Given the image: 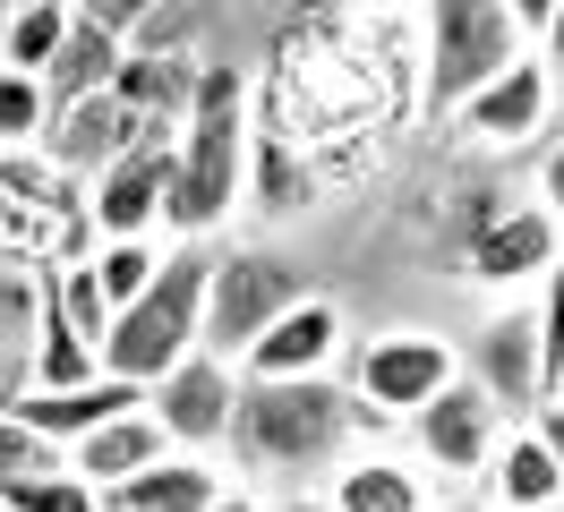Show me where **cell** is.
Listing matches in <instances>:
<instances>
[{
	"label": "cell",
	"mask_w": 564,
	"mask_h": 512,
	"mask_svg": "<svg viewBox=\"0 0 564 512\" xmlns=\"http://www.w3.org/2000/svg\"><path fill=\"white\" fill-rule=\"evenodd\" d=\"M248 163H257V129H248V86L231 61H206L197 77V111L180 120V188H172V239H214L248 197Z\"/></svg>",
	"instance_id": "6da1fadb"
},
{
	"label": "cell",
	"mask_w": 564,
	"mask_h": 512,
	"mask_svg": "<svg viewBox=\"0 0 564 512\" xmlns=\"http://www.w3.org/2000/svg\"><path fill=\"white\" fill-rule=\"evenodd\" d=\"M359 402L343 375H300V384H248L240 427H231V461L248 478H308L351 461Z\"/></svg>",
	"instance_id": "7a4b0ae2"
},
{
	"label": "cell",
	"mask_w": 564,
	"mask_h": 512,
	"mask_svg": "<svg viewBox=\"0 0 564 512\" xmlns=\"http://www.w3.org/2000/svg\"><path fill=\"white\" fill-rule=\"evenodd\" d=\"M206 291H214V239H180L163 282L138 307H120V325L104 341V375L163 384L172 368H188L206 350Z\"/></svg>",
	"instance_id": "3957f363"
},
{
	"label": "cell",
	"mask_w": 564,
	"mask_h": 512,
	"mask_svg": "<svg viewBox=\"0 0 564 512\" xmlns=\"http://www.w3.org/2000/svg\"><path fill=\"white\" fill-rule=\"evenodd\" d=\"M420 52H427V120H454L479 86H496V77L522 61V52H539V43L513 26L505 0H427Z\"/></svg>",
	"instance_id": "277c9868"
},
{
	"label": "cell",
	"mask_w": 564,
	"mask_h": 512,
	"mask_svg": "<svg viewBox=\"0 0 564 512\" xmlns=\"http://www.w3.org/2000/svg\"><path fill=\"white\" fill-rule=\"evenodd\" d=\"M462 359L445 334H427V325H386V334H368L351 350V402H359V418H393V427H411L445 384H462Z\"/></svg>",
	"instance_id": "5b68a950"
},
{
	"label": "cell",
	"mask_w": 564,
	"mask_h": 512,
	"mask_svg": "<svg viewBox=\"0 0 564 512\" xmlns=\"http://www.w3.org/2000/svg\"><path fill=\"white\" fill-rule=\"evenodd\" d=\"M308 299L300 265L282 248H214V291H206V350L240 368L257 341L274 334L291 307Z\"/></svg>",
	"instance_id": "8992f818"
},
{
	"label": "cell",
	"mask_w": 564,
	"mask_h": 512,
	"mask_svg": "<svg viewBox=\"0 0 564 512\" xmlns=\"http://www.w3.org/2000/svg\"><path fill=\"white\" fill-rule=\"evenodd\" d=\"M172 188H180V129H154L86 188V231L95 239H172Z\"/></svg>",
	"instance_id": "52a82bcc"
},
{
	"label": "cell",
	"mask_w": 564,
	"mask_h": 512,
	"mask_svg": "<svg viewBox=\"0 0 564 512\" xmlns=\"http://www.w3.org/2000/svg\"><path fill=\"white\" fill-rule=\"evenodd\" d=\"M556 265H564V222L539 197L496 205L488 222L470 231V248H462V282H470V291H496V299H539Z\"/></svg>",
	"instance_id": "ba28073f"
},
{
	"label": "cell",
	"mask_w": 564,
	"mask_h": 512,
	"mask_svg": "<svg viewBox=\"0 0 564 512\" xmlns=\"http://www.w3.org/2000/svg\"><path fill=\"white\" fill-rule=\"evenodd\" d=\"M454 129L470 137V145H488V154L547 145V137L564 129V86H556V68H547V52H522L496 86H479V95L454 111Z\"/></svg>",
	"instance_id": "9c48e42d"
},
{
	"label": "cell",
	"mask_w": 564,
	"mask_h": 512,
	"mask_svg": "<svg viewBox=\"0 0 564 512\" xmlns=\"http://www.w3.org/2000/svg\"><path fill=\"white\" fill-rule=\"evenodd\" d=\"M505 436H513V418H505V402H496L470 368H462V384H445V393L411 418V453H420L436 478H488Z\"/></svg>",
	"instance_id": "30bf717a"
},
{
	"label": "cell",
	"mask_w": 564,
	"mask_h": 512,
	"mask_svg": "<svg viewBox=\"0 0 564 512\" xmlns=\"http://www.w3.org/2000/svg\"><path fill=\"white\" fill-rule=\"evenodd\" d=\"M240 393H248V375L231 368V359L197 350L188 368H172L163 384H145V410L163 418L172 453H231V427H240Z\"/></svg>",
	"instance_id": "8fae6325"
},
{
	"label": "cell",
	"mask_w": 564,
	"mask_h": 512,
	"mask_svg": "<svg viewBox=\"0 0 564 512\" xmlns=\"http://www.w3.org/2000/svg\"><path fill=\"white\" fill-rule=\"evenodd\" d=\"M470 375L488 384L496 402H505V418L513 427H530L539 410H547V334H539V307L513 299V307H496L488 325L470 334Z\"/></svg>",
	"instance_id": "7c38bea8"
},
{
	"label": "cell",
	"mask_w": 564,
	"mask_h": 512,
	"mask_svg": "<svg viewBox=\"0 0 564 512\" xmlns=\"http://www.w3.org/2000/svg\"><path fill=\"white\" fill-rule=\"evenodd\" d=\"M343 350H351V316H343V299L308 291V299H300L274 334L240 359V375H248V384H300V375H334V368H343Z\"/></svg>",
	"instance_id": "4fadbf2b"
},
{
	"label": "cell",
	"mask_w": 564,
	"mask_h": 512,
	"mask_svg": "<svg viewBox=\"0 0 564 512\" xmlns=\"http://www.w3.org/2000/svg\"><path fill=\"white\" fill-rule=\"evenodd\" d=\"M138 137H145V120L129 111V102H120V95H95V102H69V111H52V129H43L35 154L61 171V179H86V188H95V179H104V171L120 163Z\"/></svg>",
	"instance_id": "5bb4252c"
},
{
	"label": "cell",
	"mask_w": 564,
	"mask_h": 512,
	"mask_svg": "<svg viewBox=\"0 0 564 512\" xmlns=\"http://www.w3.org/2000/svg\"><path fill=\"white\" fill-rule=\"evenodd\" d=\"M129 410H145V384H129V375H95V384H26L18 393V418H35L52 444H86V436H104L111 418H129Z\"/></svg>",
	"instance_id": "9a60e30c"
},
{
	"label": "cell",
	"mask_w": 564,
	"mask_h": 512,
	"mask_svg": "<svg viewBox=\"0 0 564 512\" xmlns=\"http://www.w3.org/2000/svg\"><path fill=\"white\" fill-rule=\"evenodd\" d=\"M197 77H206V61H188V52H154V43H138L111 95L129 102L138 120H154V129H180V120L197 111Z\"/></svg>",
	"instance_id": "2e32d148"
},
{
	"label": "cell",
	"mask_w": 564,
	"mask_h": 512,
	"mask_svg": "<svg viewBox=\"0 0 564 512\" xmlns=\"http://www.w3.org/2000/svg\"><path fill=\"white\" fill-rule=\"evenodd\" d=\"M154 461H172V436H163V418H154V410L111 418L104 436H86V444L69 453V470H77V478H95L104 495H120V487H129V478H145Z\"/></svg>",
	"instance_id": "e0dca14e"
},
{
	"label": "cell",
	"mask_w": 564,
	"mask_h": 512,
	"mask_svg": "<svg viewBox=\"0 0 564 512\" xmlns=\"http://www.w3.org/2000/svg\"><path fill=\"white\" fill-rule=\"evenodd\" d=\"M223 487H231V470L214 453H172V461H154L145 478H129L111 495V512H214Z\"/></svg>",
	"instance_id": "ac0fdd59"
},
{
	"label": "cell",
	"mask_w": 564,
	"mask_h": 512,
	"mask_svg": "<svg viewBox=\"0 0 564 512\" xmlns=\"http://www.w3.org/2000/svg\"><path fill=\"white\" fill-rule=\"evenodd\" d=\"M325 495H334V512H427V461H402V453H351Z\"/></svg>",
	"instance_id": "d6986e66"
},
{
	"label": "cell",
	"mask_w": 564,
	"mask_h": 512,
	"mask_svg": "<svg viewBox=\"0 0 564 512\" xmlns=\"http://www.w3.org/2000/svg\"><path fill=\"white\" fill-rule=\"evenodd\" d=\"M129 52H138V43H120L111 26L77 18V26H69V52H61V61H52V77H43V86H52V111L111 95V86H120V68H129Z\"/></svg>",
	"instance_id": "ffe728a7"
},
{
	"label": "cell",
	"mask_w": 564,
	"mask_h": 512,
	"mask_svg": "<svg viewBox=\"0 0 564 512\" xmlns=\"http://www.w3.org/2000/svg\"><path fill=\"white\" fill-rule=\"evenodd\" d=\"M488 504L496 512H547V504H564V470H556V453H547L539 427H513V436H505V453H496V470H488Z\"/></svg>",
	"instance_id": "44dd1931"
},
{
	"label": "cell",
	"mask_w": 564,
	"mask_h": 512,
	"mask_svg": "<svg viewBox=\"0 0 564 512\" xmlns=\"http://www.w3.org/2000/svg\"><path fill=\"white\" fill-rule=\"evenodd\" d=\"M95 375H104V350H95V341L77 334L61 307L43 299V316H35V350H26V384H52V393H61V384H95Z\"/></svg>",
	"instance_id": "7402d4cb"
},
{
	"label": "cell",
	"mask_w": 564,
	"mask_h": 512,
	"mask_svg": "<svg viewBox=\"0 0 564 512\" xmlns=\"http://www.w3.org/2000/svg\"><path fill=\"white\" fill-rule=\"evenodd\" d=\"M172 248H180V239H95V248H86V257H95V282H104V299H111V316L138 307L145 291L163 282Z\"/></svg>",
	"instance_id": "603a6c76"
},
{
	"label": "cell",
	"mask_w": 564,
	"mask_h": 512,
	"mask_svg": "<svg viewBox=\"0 0 564 512\" xmlns=\"http://www.w3.org/2000/svg\"><path fill=\"white\" fill-rule=\"evenodd\" d=\"M77 9H9L0 18V68H26V77H52V61L69 52Z\"/></svg>",
	"instance_id": "cb8c5ba5"
},
{
	"label": "cell",
	"mask_w": 564,
	"mask_h": 512,
	"mask_svg": "<svg viewBox=\"0 0 564 512\" xmlns=\"http://www.w3.org/2000/svg\"><path fill=\"white\" fill-rule=\"evenodd\" d=\"M0 512H111V495L95 478H77V470H43V478L0 487Z\"/></svg>",
	"instance_id": "d4e9b609"
},
{
	"label": "cell",
	"mask_w": 564,
	"mask_h": 512,
	"mask_svg": "<svg viewBox=\"0 0 564 512\" xmlns=\"http://www.w3.org/2000/svg\"><path fill=\"white\" fill-rule=\"evenodd\" d=\"M52 129V86L26 68H0V145H43Z\"/></svg>",
	"instance_id": "484cf974"
},
{
	"label": "cell",
	"mask_w": 564,
	"mask_h": 512,
	"mask_svg": "<svg viewBox=\"0 0 564 512\" xmlns=\"http://www.w3.org/2000/svg\"><path fill=\"white\" fill-rule=\"evenodd\" d=\"M43 470H69V444H52L35 418H0V487H18V478H43Z\"/></svg>",
	"instance_id": "4316f807"
},
{
	"label": "cell",
	"mask_w": 564,
	"mask_h": 512,
	"mask_svg": "<svg viewBox=\"0 0 564 512\" xmlns=\"http://www.w3.org/2000/svg\"><path fill=\"white\" fill-rule=\"evenodd\" d=\"M248 188L274 205V214H300L308 205V179H300V163H291V145H282L265 120H257V163H248Z\"/></svg>",
	"instance_id": "83f0119b"
},
{
	"label": "cell",
	"mask_w": 564,
	"mask_h": 512,
	"mask_svg": "<svg viewBox=\"0 0 564 512\" xmlns=\"http://www.w3.org/2000/svg\"><path fill=\"white\" fill-rule=\"evenodd\" d=\"M154 9H163V0H86L77 18H95V26H111V34H120V43H138Z\"/></svg>",
	"instance_id": "f1b7e54d"
},
{
	"label": "cell",
	"mask_w": 564,
	"mask_h": 512,
	"mask_svg": "<svg viewBox=\"0 0 564 512\" xmlns=\"http://www.w3.org/2000/svg\"><path fill=\"white\" fill-rule=\"evenodd\" d=\"M530 188H539V205H547V214L564 222V129L539 145V179H530Z\"/></svg>",
	"instance_id": "f546056e"
},
{
	"label": "cell",
	"mask_w": 564,
	"mask_h": 512,
	"mask_svg": "<svg viewBox=\"0 0 564 512\" xmlns=\"http://www.w3.org/2000/svg\"><path fill=\"white\" fill-rule=\"evenodd\" d=\"M505 9H513V26H522L530 43H547V26H556V9H564V0H505Z\"/></svg>",
	"instance_id": "4dcf8cb0"
},
{
	"label": "cell",
	"mask_w": 564,
	"mask_h": 512,
	"mask_svg": "<svg viewBox=\"0 0 564 512\" xmlns=\"http://www.w3.org/2000/svg\"><path fill=\"white\" fill-rule=\"evenodd\" d=\"M530 427L547 436V453H556V470H564V402H547V410H539V418H530Z\"/></svg>",
	"instance_id": "1f68e13d"
},
{
	"label": "cell",
	"mask_w": 564,
	"mask_h": 512,
	"mask_svg": "<svg viewBox=\"0 0 564 512\" xmlns=\"http://www.w3.org/2000/svg\"><path fill=\"white\" fill-rule=\"evenodd\" d=\"M539 52H547V68H556V86H564V9H556V26H547V43H539Z\"/></svg>",
	"instance_id": "d6a6232c"
},
{
	"label": "cell",
	"mask_w": 564,
	"mask_h": 512,
	"mask_svg": "<svg viewBox=\"0 0 564 512\" xmlns=\"http://www.w3.org/2000/svg\"><path fill=\"white\" fill-rule=\"evenodd\" d=\"M274 512H334V495H282Z\"/></svg>",
	"instance_id": "836d02e7"
},
{
	"label": "cell",
	"mask_w": 564,
	"mask_h": 512,
	"mask_svg": "<svg viewBox=\"0 0 564 512\" xmlns=\"http://www.w3.org/2000/svg\"><path fill=\"white\" fill-rule=\"evenodd\" d=\"M9 9H86V0H9Z\"/></svg>",
	"instance_id": "e575fe53"
},
{
	"label": "cell",
	"mask_w": 564,
	"mask_h": 512,
	"mask_svg": "<svg viewBox=\"0 0 564 512\" xmlns=\"http://www.w3.org/2000/svg\"><path fill=\"white\" fill-rule=\"evenodd\" d=\"M462 512H496V504H462Z\"/></svg>",
	"instance_id": "d590c367"
},
{
	"label": "cell",
	"mask_w": 564,
	"mask_h": 512,
	"mask_svg": "<svg viewBox=\"0 0 564 512\" xmlns=\"http://www.w3.org/2000/svg\"><path fill=\"white\" fill-rule=\"evenodd\" d=\"M547 512H564V504H547Z\"/></svg>",
	"instance_id": "8d00e7d4"
}]
</instances>
